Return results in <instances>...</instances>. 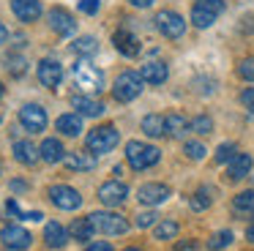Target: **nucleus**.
I'll return each instance as SVG.
<instances>
[{"mask_svg": "<svg viewBox=\"0 0 254 251\" xmlns=\"http://www.w3.org/2000/svg\"><path fill=\"white\" fill-rule=\"evenodd\" d=\"M71 107L77 109V115L82 118H99L104 115V101H99L96 96H88V93H79V96H71Z\"/></svg>", "mask_w": 254, "mask_h": 251, "instance_id": "nucleus-14", "label": "nucleus"}, {"mask_svg": "<svg viewBox=\"0 0 254 251\" xmlns=\"http://www.w3.org/2000/svg\"><path fill=\"white\" fill-rule=\"evenodd\" d=\"M128 199V186L121 183V180H107V183L99 186V202L107 207H118Z\"/></svg>", "mask_w": 254, "mask_h": 251, "instance_id": "nucleus-11", "label": "nucleus"}, {"mask_svg": "<svg viewBox=\"0 0 254 251\" xmlns=\"http://www.w3.org/2000/svg\"><path fill=\"white\" fill-rule=\"evenodd\" d=\"M213 194L216 191L213 188H208V186H199L197 191H194L191 194V199H189V207H191V210H208L210 205H213Z\"/></svg>", "mask_w": 254, "mask_h": 251, "instance_id": "nucleus-26", "label": "nucleus"}, {"mask_svg": "<svg viewBox=\"0 0 254 251\" xmlns=\"http://www.w3.org/2000/svg\"><path fill=\"white\" fill-rule=\"evenodd\" d=\"M85 142H88V150L99 156V153H110V150H115L118 142H121V134H118L115 126L107 123V126H96V128L88 134V139H85Z\"/></svg>", "mask_w": 254, "mask_h": 251, "instance_id": "nucleus-3", "label": "nucleus"}, {"mask_svg": "<svg viewBox=\"0 0 254 251\" xmlns=\"http://www.w3.org/2000/svg\"><path fill=\"white\" fill-rule=\"evenodd\" d=\"M153 235H156V240H172L178 235V221H172V218L159 221V224H156V229H153Z\"/></svg>", "mask_w": 254, "mask_h": 251, "instance_id": "nucleus-32", "label": "nucleus"}, {"mask_svg": "<svg viewBox=\"0 0 254 251\" xmlns=\"http://www.w3.org/2000/svg\"><path fill=\"white\" fill-rule=\"evenodd\" d=\"M19 123H22L25 131H30V134H39V131L47 128V112L41 104H25L22 109H19Z\"/></svg>", "mask_w": 254, "mask_h": 251, "instance_id": "nucleus-10", "label": "nucleus"}, {"mask_svg": "<svg viewBox=\"0 0 254 251\" xmlns=\"http://www.w3.org/2000/svg\"><path fill=\"white\" fill-rule=\"evenodd\" d=\"M55 128L61 131L63 136H79L82 134V115L77 112H66L55 120Z\"/></svg>", "mask_w": 254, "mask_h": 251, "instance_id": "nucleus-24", "label": "nucleus"}, {"mask_svg": "<svg viewBox=\"0 0 254 251\" xmlns=\"http://www.w3.org/2000/svg\"><path fill=\"white\" fill-rule=\"evenodd\" d=\"M50 199L55 207H61V210H77L79 205H82V194H79L77 188H71V186H52L50 191Z\"/></svg>", "mask_w": 254, "mask_h": 251, "instance_id": "nucleus-9", "label": "nucleus"}, {"mask_svg": "<svg viewBox=\"0 0 254 251\" xmlns=\"http://www.w3.org/2000/svg\"><path fill=\"white\" fill-rule=\"evenodd\" d=\"M71 49L79 55V58H90V55L99 52V41H96L93 36H79V38H74Z\"/></svg>", "mask_w": 254, "mask_h": 251, "instance_id": "nucleus-27", "label": "nucleus"}, {"mask_svg": "<svg viewBox=\"0 0 254 251\" xmlns=\"http://www.w3.org/2000/svg\"><path fill=\"white\" fill-rule=\"evenodd\" d=\"M238 74H241L246 82H254V58L241 60V65H238Z\"/></svg>", "mask_w": 254, "mask_h": 251, "instance_id": "nucleus-36", "label": "nucleus"}, {"mask_svg": "<svg viewBox=\"0 0 254 251\" xmlns=\"http://www.w3.org/2000/svg\"><path fill=\"white\" fill-rule=\"evenodd\" d=\"M139 93H142V76H139L137 71H123V74L115 79V85H112V96H115V101H121V104L134 101Z\"/></svg>", "mask_w": 254, "mask_h": 251, "instance_id": "nucleus-5", "label": "nucleus"}, {"mask_svg": "<svg viewBox=\"0 0 254 251\" xmlns=\"http://www.w3.org/2000/svg\"><path fill=\"white\" fill-rule=\"evenodd\" d=\"M0 123H3V118H0Z\"/></svg>", "mask_w": 254, "mask_h": 251, "instance_id": "nucleus-49", "label": "nucleus"}, {"mask_svg": "<svg viewBox=\"0 0 254 251\" xmlns=\"http://www.w3.org/2000/svg\"><path fill=\"white\" fill-rule=\"evenodd\" d=\"M123 251H139V249H137V246H128V249H123Z\"/></svg>", "mask_w": 254, "mask_h": 251, "instance_id": "nucleus-47", "label": "nucleus"}, {"mask_svg": "<svg viewBox=\"0 0 254 251\" xmlns=\"http://www.w3.org/2000/svg\"><path fill=\"white\" fill-rule=\"evenodd\" d=\"M126 161L134 172H142V169H150L161 161V150L156 145H145L139 139L126 142Z\"/></svg>", "mask_w": 254, "mask_h": 251, "instance_id": "nucleus-1", "label": "nucleus"}, {"mask_svg": "<svg viewBox=\"0 0 254 251\" xmlns=\"http://www.w3.org/2000/svg\"><path fill=\"white\" fill-rule=\"evenodd\" d=\"M6 68L11 71L14 76H22V74H25V60L19 58V55H17V58H8V60H6Z\"/></svg>", "mask_w": 254, "mask_h": 251, "instance_id": "nucleus-37", "label": "nucleus"}, {"mask_svg": "<svg viewBox=\"0 0 254 251\" xmlns=\"http://www.w3.org/2000/svg\"><path fill=\"white\" fill-rule=\"evenodd\" d=\"M156 218H159V216H156L153 210H145V213H139V216H137V227L139 229H148V227H153V224H156Z\"/></svg>", "mask_w": 254, "mask_h": 251, "instance_id": "nucleus-38", "label": "nucleus"}, {"mask_svg": "<svg viewBox=\"0 0 254 251\" xmlns=\"http://www.w3.org/2000/svg\"><path fill=\"white\" fill-rule=\"evenodd\" d=\"M142 131H145V136L159 139V136L164 134V118H161V115H145L142 118Z\"/></svg>", "mask_w": 254, "mask_h": 251, "instance_id": "nucleus-30", "label": "nucleus"}, {"mask_svg": "<svg viewBox=\"0 0 254 251\" xmlns=\"http://www.w3.org/2000/svg\"><path fill=\"white\" fill-rule=\"evenodd\" d=\"M14 158H17L19 164H25V167H33V164L41 158V153L30 139H17L14 142Z\"/></svg>", "mask_w": 254, "mask_h": 251, "instance_id": "nucleus-21", "label": "nucleus"}, {"mask_svg": "<svg viewBox=\"0 0 254 251\" xmlns=\"http://www.w3.org/2000/svg\"><path fill=\"white\" fill-rule=\"evenodd\" d=\"M112 44H115V49L121 55H126V58H137L139 55V38L134 36L131 30H118L115 36H112Z\"/></svg>", "mask_w": 254, "mask_h": 251, "instance_id": "nucleus-18", "label": "nucleus"}, {"mask_svg": "<svg viewBox=\"0 0 254 251\" xmlns=\"http://www.w3.org/2000/svg\"><path fill=\"white\" fill-rule=\"evenodd\" d=\"M189 131H191V120L183 118L181 112H170L164 118V134H170L172 139H181V136H186Z\"/></svg>", "mask_w": 254, "mask_h": 251, "instance_id": "nucleus-19", "label": "nucleus"}, {"mask_svg": "<svg viewBox=\"0 0 254 251\" xmlns=\"http://www.w3.org/2000/svg\"><path fill=\"white\" fill-rule=\"evenodd\" d=\"M90 224L96 232L101 235H126L128 232V221L115 210H101V213H90Z\"/></svg>", "mask_w": 254, "mask_h": 251, "instance_id": "nucleus-4", "label": "nucleus"}, {"mask_svg": "<svg viewBox=\"0 0 254 251\" xmlns=\"http://www.w3.org/2000/svg\"><path fill=\"white\" fill-rule=\"evenodd\" d=\"M66 167L71 169V172H90V169H96V153L90 150H74V153H66Z\"/></svg>", "mask_w": 254, "mask_h": 251, "instance_id": "nucleus-17", "label": "nucleus"}, {"mask_svg": "<svg viewBox=\"0 0 254 251\" xmlns=\"http://www.w3.org/2000/svg\"><path fill=\"white\" fill-rule=\"evenodd\" d=\"M232 240H235V232H232V229H221V232L210 235L208 249L210 251H221V249H227V246H232Z\"/></svg>", "mask_w": 254, "mask_h": 251, "instance_id": "nucleus-31", "label": "nucleus"}, {"mask_svg": "<svg viewBox=\"0 0 254 251\" xmlns=\"http://www.w3.org/2000/svg\"><path fill=\"white\" fill-rule=\"evenodd\" d=\"M11 11L19 22H36L41 16V3L39 0H11Z\"/></svg>", "mask_w": 254, "mask_h": 251, "instance_id": "nucleus-20", "label": "nucleus"}, {"mask_svg": "<svg viewBox=\"0 0 254 251\" xmlns=\"http://www.w3.org/2000/svg\"><path fill=\"white\" fill-rule=\"evenodd\" d=\"M191 131L194 134H210V131H213V120H210L208 115H197V118L191 120Z\"/></svg>", "mask_w": 254, "mask_h": 251, "instance_id": "nucleus-35", "label": "nucleus"}, {"mask_svg": "<svg viewBox=\"0 0 254 251\" xmlns=\"http://www.w3.org/2000/svg\"><path fill=\"white\" fill-rule=\"evenodd\" d=\"M194 249H197V243H194V240H183V243L175 246V251H194Z\"/></svg>", "mask_w": 254, "mask_h": 251, "instance_id": "nucleus-42", "label": "nucleus"}, {"mask_svg": "<svg viewBox=\"0 0 254 251\" xmlns=\"http://www.w3.org/2000/svg\"><path fill=\"white\" fill-rule=\"evenodd\" d=\"M96 235L93 224H90V218H74L71 224V238L79 240V243H85V240H90Z\"/></svg>", "mask_w": 254, "mask_h": 251, "instance_id": "nucleus-28", "label": "nucleus"}, {"mask_svg": "<svg viewBox=\"0 0 254 251\" xmlns=\"http://www.w3.org/2000/svg\"><path fill=\"white\" fill-rule=\"evenodd\" d=\"M235 156H238V145H235V142H224V145L216 147L213 161H216V164H230Z\"/></svg>", "mask_w": 254, "mask_h": 251, "instance_id": "nucleus-33", "label": "nucleus"}, {"mask_svg": "<svg viewBox=\"0 0 254 251\" xmlns=\"http://www.w3.org/2000/svg\"><path fill=\"white\" fill-rule=\"evenodd\" d=\"M101 8V0H79V11L82 14H96Z\"/></svg>", "mask_w": 254, "mask_h": 251, "instance_id": "nucleus-39", "label": "nucleus"}, {"mask_svg": "<svg viewBox=\"0 0 254 251\" xmlns=\"http://www.w3.org/2000/svg\"><path fill=\"white\" fill-rule=\"evenodd\" d=\"M252 156L249 153H238L230 164H227V180H243L249 172H252Z\"/></svg>", "mask_w": 254, "mask_h": 251, "instance_id": "nucleus-23", "label": "nucleus"}, {"mask_svg": "<svg viewBox=\"0 0 254 251\" xmlns=\"http://www.w3.org/2000/svg\"><path fill=\"white\" fill-rule=\"evenodd\" d=\"M172 196V188L167 183H145V186H139V191H137V199L142 202L145 207H156V205H161V202H167Z\"/></svg>", "mask_w": 254, "mask_h": 251, "instance_id": "nucleus-12", "label": "nucleus"}, {"mask_svg": "<svg viewBox=\"0 0 254 251\" xmlns=\"http://www.w3.org/2000/svg\"><path fill=\"white\" fill-rule=\"evenodd\" d=\"M11 191H28V183H25V180H11Z\"/></svg>", "mask_w": 254, "mask_h": 251, "instance_id": "nucleus-44", "label": "nucleus"}, {"mask_svg": "<svg viewBox=\"0 0 254 251\" xmlns=\"http://www.w3.org/2000/svg\"><path fill=\"white\" fill-rule=\"evenodd\" d=\"M39 153H41V161H47V164H58V161L66 158V147H63V142L55 139V136H50V139L41 142Z\"/></svg>", "mask_w": 254, "mask_h": 251, "instance_id": "nucleus-22", "label": "nucleus"}, {"mask_svg": "<svg viewBox=\"0 0 254 251\" xmlns=\"http://www.w3.org/2000/svg\"><path fill=\"white\" fill-rule=\"evenodd\" d=\"M44 243H47V249H63V246L68 243L66 227H63V224H58V221H50L44 227Z\"/></svg>", "mask_w": 254, "mask_h": 251, "instance_id": "nucleus-25", "label": "nucleus"}, {"mask_svg": "<svg viewBox=\"0 0 254 251\" xmlns=\"http://www.w3.org/2000/svg\"><path fill=\"white\" fill-rule=\"evenodd\" d=\"M3 93H6V87H3V82H0V98H3Z\"/></svg>", "mask_w": 254, "mask_h": 251, "instance_id": "nucleus-48", "label": "nucleus"}, {"mask_svg": "<svg viewBox=\"0 0 254 251\" xmlns=\"http://www.w3.org/2000/svg\"><path fill=\"white\" fill-rule=\"evenodd\" d=\"M246 240H249V243H254V224L246 229Z\"/></svg>", "mask_w": 254, "mask_h": 251, "instance_id": "nucleus-46", "label": "nucleus"}, {"mask_svg": "<svg viewBox=\"0 0 254 251\" xmlns=\"http://www.w3.org/2000/svg\"><path fill=\"white\" fill-rule=\"evenodd\" d=\"M85 251H115V249H112L110 240H96V243H90Z\"/></svg>", "mask_w": 254, "mask_h": 251, "instance_id": "nucleus-41", "label": "nucleus"}, {"mask_svg": "<svg viewBox=\"0 0 254 251\" xmlns=\"http://www.w3.org/2000/svg\"><path fill=\"white\" fill-rule=\"evenodd\" d=\"M0 243L11 251H25L33 243V235H30L28 229L17 227V224H6V227L0 229Z\"/></svg>", "mask_w": 254, "mask_h": 251, "instance_id": "nucleus-8", "label": "nucleus"}, {"mask_svg": "<svg viewBox=\"0 0 254 251\" xmlns=\"http://www.w3.org/2000/svg\"><path fill=\"white\" fill-rule=\"evenodd\" d=\"M153 22H156V30L164 38H181L186 33V19L178 11H159Z\"/></svg>", "mask_w": 254, "mask_h": 251, "instance_id": "nucleus-7", "label": "nucleus"}, {"mask_svg": "<svg viewBox=\"0 0 254 251\" xmlns=\"http://www.w3.org/2000/svg\"><path fill=\"white\" fill-rule=\"evenodd\" d=\"M47 19H50V27L58 33V36H74V33H77V22H74V16L68 14L66 8H61V5H55V8L47 14Z\"/></svg>", "mask_w": 254, "mask_h": 251, "instance_id": "nucleus-13", "label": "nucleus"}, {"mask_svg": "<svg viewBox=\"0 0 254 251\" xmlns=\"http://www.w3.org/2000/svg\"><path fill=\"white\" fill-rule=\"evenodd\" d=\"M74 82H77V87L82 93H88V96H99V93L104 90V74H101L88 58H79L77 63H74Z\"/></svg>", "mask_w": 254, "mask_h": 251, "instance_id": "nucleus-2", "label": "nucleus"}, {"mask_svg": "<svg viewBox=\"0 0 254 251\" xmlns=\"http://www.w3.org/2000/svg\"><path fill=\"white\" fill-rule=\"evenodd\" d=\"M241 104H243V107H246L249 112L254 115V87H246V90L241 93Z\"/></svg>", "mask_w": 254, "mask_h": 251, "instance_id": "nucleus-40", "label": "nucleus"}, {"mask_svg": "<svg viewBox=\"0 0 254 251\" xmlns=\"http://www.w3.org/2000/svg\"><path fill=\"white\" fill-rule=\"evenodd\" d=\"M232 210L246 216V213H254V188H246L232 199Z\"/></svg>", "mask_w": 254, "mask_h": 251, "instance_id": "nucleus-29", "label": "nucleus"}, {"mask_svg": "<svg viewBox=\"0 0 254 251\" xmlns=\"http://www.w3.org/2000/svg\"><path fill=\"white\" fill-rule=\"evenodd\" d=\"M6 38H8V30H6V25H3V22H0V47H3V44H6Z\"/></svg>", "mask_w": 254, "mask_h": 251, "instance_id": "nucleus-45", "label": "nucleus"}, {"mask_svg": "<svg viewBox=\"0 0 254 251\" xmlns=\"http://www.w3.org/2000/svg\"><path fill=\"white\" fill-rule=\"evenodd\" d=\"M139 76H142V82H148V85H161V82H167V76H170V68H167V63H161V60H145V65L139 68Z\"/></svg>", "mask_w": 254, "mask_h": 251, "instance_id": "nucleus-16", "label": "nucleus"}, {"mask_svg": "<svg viewBox=\"0 0 254 251\" xmlns=\"http://www.w3.org/2000/svg\"><path fill=\"white\" fill-rule=\"evenodd\" d=\"M36 74H39V82L44 87H58L63 79V65L52 58H44L39 63V68H36Z\"/></svg>", "mask_w": 254, "mask_h": 251, "instance_id": "nucleus-15", "label": "nucleus"}, {"mask_svg": "<svg viewBox=\"0 0 254 251\" xmlns=\"http://www.w3.org/2000/svg\"><path fill=\"white\" fill-rule=\"evenodd\" d=\"M128 3H131L134 8H150V5L156 3V0H128Z\"/></svg>", "mask_w": 254, "mask_h": 251, "instance_id": "nucleus-43", "label": "nucleus"}, {"mask_svg": "<svg viewBox=\"0 0 254 251\" xmlns=\"http://www.w3.org/2000/svg\"><path fill=\"white\" fill-rule=\"evenodd\" d=\"M221 14H224V0H197L191 8V25L202 30L213 25Z\"/></svg>", "mask_w": 254, "mask_h": 251, "instance_id": "nucleus-6", "label": "nucleus"}, {"mask_svg": "<svg viewBox=\"0 0 254 251\" xmlns=\"http://www.w3.org/2000/svg\"><path fill=\"white\" fill-rule=\"evenodd\" d=\"M183 153H186V158H191V161H202L208 150H205L202 142H186V145H183Z\"/></svg>", "mask_w": 254, "mask_h": 251, "instance_id": "nucleus-34", "label": "nucleus"}]
</instances>
